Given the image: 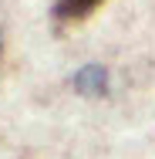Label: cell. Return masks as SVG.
<instances>
[{"label": "cell", "instance_id": "obj_1", "mask_svg": "<svg viewBox=\"0 0 155 159\" xmlns=\"http://www.w3.org/2000/svg\"><path fill=\"white\" fill-rule=\"evenodd\" d=\"M101 0H54V17L58 20H81L88 17Z\"/></svg>", "mask_w": 155, "mask_h": 159}, {"label": "cell", "instance_id": "obj_2", "mask_svg": "<svg viewBox=\"0 0 155 159\" xmlns=\"http://www.w3.org/2000/svg\"><path fill=\"white\" fill-rule=\"evenodd\" d=\"M105 68L101 64H91V68H84V71H78V78H74V85L81 88V92H101L105 88Z\"/></svg>", "mask_w": 155, "mask_h": 159}]
</instances>
